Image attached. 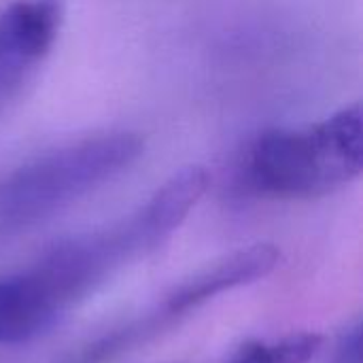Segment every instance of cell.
I'll return each instance as SVG.
<instances>
[{
	"mask_svg": "<svg viewBox=\"0 0 363 363\" xmlns=\"http://www.w3.org/2000/svg\"><path fill=\"white\" fill-rule=\"evenodd\" d=\"M363 168L362 104L300 128L264 132L247 157L249 183L274 198H319L353 183Z\"/></svg>",
	"mask_w": 363,
	"mask_h": 363,
	"instance_id": "obj_1",
	"label": "cell"
},
{
	"mask_svg": "<svg viewBox=\"0 0 363 363\" xmlns=\"http://www.w3.org/2000/svg\"><path fill=\"white\" fill-rule=\"evenodd\" d=\"M143 149L136 134L106 132L32 160L0 183V230L17 232L53 217L130 168Z\"/></svg>",
	"mask_w": 363,
	"mask_h": 363,
	"instance_id": "obj_2",
	"label": "cell"
},
{
	"mask_svg": "<svg viewBox=\"0 0 363 363\" xmlns=\"http://www.w3.org/2000/svg\"><path fill=\"white\" fill-rule=\"evenodd\" d=\"M279 259L281 253L274 245L259 242L247 249H238L208 264L206 268H200L189 279L181 281L168 294H164L162 300L140 317L85 347L72 363H104L115 359L132 347L153 338L157 332L170 328L187 313L204 306L213 298L268 277L279 266Z\"/></svg>",
	"mask_w": 363,
	"mask_h": 363,
	"instance_id": "obj_3",
	"label": "cell"
},
{
	"mask_svg": "<svg viewBox=\"0 0 363 363\" xmlns=\"http://www.w3.org/2000/svg\"><path fill=\"white\" fill-rule=\"evenodd\" d=\"M64 23L62 0H15L0 11V104L34 77Z\"/></svg>",
	"mask_w": 363,
	"mask_h": 363,
	"instance_id": "obj_4",
	"label": "cell"
},
{
	"mask_svg": "<svg viewBox=\"0 0 363 363\" xmlns=\"http://www.w3.org/2000/svg\"><path fill=\"white\" fill-rule=\"evenodd\" d=\"M66 313L32 266L0 277V347L28 342L49 332Z\"/></svg>",
	"mask_w": 363,
	"mask_h": 363,
	"instance_id": "obj_5",
	"label": "cell"
},
{
	"mask_svg": "<svg viewBox=\"0 0 363 363\" xmlns=\"http://www.w3.org/2000/svg\"><path fill=\"white\" fill-rule=\"evenodd\" d=\"M321 336L304 332L281 340H253L242 345L228 363H308L321 349Z\"/></svg>",
	"mask_w": 363,
	"mask_h": 363,
	"instance_id": "obj_6",
	"label": "cell"
},
{
	"mask_svg": "<svg viewBox=\"0 0 363 363\" xmlns=\"http://www.w3.org/2000/svg\"><path fill=\"white\" fill-rule=\"evenodd\" d=\"M336 363H362V323L355 321L338 340Z\"/></svg>",
	"mask_w": 363,
	"mask_h": 363,
	"instance_id": "obj_7",
	"label": "cell"
}]
</instances>
